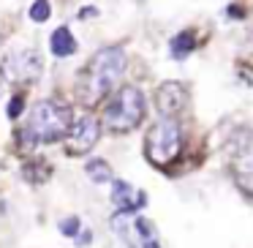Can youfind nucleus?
Wrapping results in <instances>:
<instances>
[{
	"instance_id": "1",
	"label": "nucleus",
	"mask_w": 253,
	"mask_h": 248,
	"mask_svg": "<svg viewBox=\"0 0 253 248\" xmlns=\"http://www.w3.org/2000/svg\"><path fill=\"white\" fill-rule=\"evenodd\" d=\"M123 71H126V55H123L120 47H104L101 52H95L82 74V88H79L82 101L84 104H98L101 99H106L115 90Z\"/></svg>"
},
{
	"instance_id": "2",
	"label": "nucleus",
	"mask_w": 253,
	"mask_h": 248,
	"mask_svg": "<svg viewBox=\"0 0 253 248\" xmlns=\"http://www.w3.org/2000/svg\"><path fill=\"white\" fill-rule=\"evenodd\" d=\"M71 123H74V115L66 104H60V101H39L30 109L25 128L36 137V142H57L68 134Z\"/></svg>"
},
{
	"instance_id": "3",
	"label": "nucleus",
	"mask_w": 253,
	"mask_h": 248,
	"mask_svg": "<svg viewBox=\"0 0 253 248\" xmlns=\"http://www.w3.org/2000/svg\"><path fill=\"white\" fill-rule=\"evenodd\" d=\"M142 120H144V96L142 90L131 88V85L117 90L104 109V126L109 134H128Z\"/></svg>"
},
{
	"instance_id": "4",
	"label": "nucleus",
	"mask_w": 253,
	"mask_h": 248,
	"mask_svg": "<svg viewBox=\"0 0 253 248\" xmlns=\"http://www.w3.org/2000/svg\"><path fill=\"white\" fill-rule=\"evenodd\" d=\"M180 150H182V131L171 117L158 120L147 131V139H144V155H147L150 164H155V166L171 164V161L180 155Z\"/></svg>"
},
{
	"instance_id": "5",
	"label": "nucleus",
	"mask_w": 253,
	"mask_h": 248,
	"mask_svg": "<svg viewBox=\"0 0 253 248\" xmlns=\"http://www.w3.org/2000/svg\"><path fill=\"white\" fill-rule=\"evenodd\" d=\"M0 71H3L6 82H14V85L36 82L41 77V71H44V63H41V55L36 50H17L3 57Z\"/></svg>"
},
{
	"instance_id": "6",
	"label": "nucleus",
	"mask_w": 253,
	"mask_h": 248,
	"mask_svg": "<svg viewBox=\"0 0 253 248\" xmlns=\"http://www.w3.org/2000/svg\"><path fill=\"white\" fill-rule=\"evenodd\" d=\"M66 150L68 155H84L95 148V142L101 139V120L95 115H82L77 123H71L66 137Z\"/></svg>"
},
{
	"instance_id": "7",
	"label": "nucleus",
	"mask_w": 253,
	"mask_h": 248,
	"mask_svg": "<svg viewBox=\"0 0 253 248\" xmlns=\"http://www.w3.org/2000/svg\"><path fill=\"white\" fill-rule=\"evenodd\" d=\"M188 104V93L180 82H164L158 90H155V106L164 117H174L185 109Z\"/></svg>"
},
{
	"instance_id": "8",
	"label": "nucleus",
	"mask_w": 253,
	"mask_h": 248,
	"mask_svg": "<svg viewBox=\"0 0 253 248\" xmlns=\"http://www.w3.org/2000/svg\"><path fill=\"white\" fill-rule=\"evenodd\" d=\"M144 199H147V194L133 191L126 180H112V202L120 207V213H131V210L144 207V204H147Z\"/></svg>"
},
{
	"instance_id": "9",
	"label": "nucleus",
	"mask_w": 253,
	"mask_h": 248,
	"mask_svg": "<svg viewBox=\"0 0 253 248\" xmlns=\"http://www.w3.org/2000/svg\"><path fill=\"white\" fill-rule=\"evenodd\" d=\"M49 50H52V55H57V57H68V55L77 52V39L71 36V30H68L66 25L57 28L55 33L49 36Z\"/></svg>"
},
{
	"instance_id": "10",
	"label": "nucleus",
	"mask_w": 253,
	"mask_h": 248,
	"mask_svg": "<svg viewBox=\"0 0 253 248\" xmlns=\"http://www.w3.org/2000/svg\"><path fill=\"white\" fill-rule=\"evenodd\" d=\"M193 47H196V36H193V30H182V33H177L174 39H171V57L182 60L185 55L193 52Z\"/></svg>"
},
{
	"instance_id": "11",
	"label": "nucleus",
	"mask_w": 253,
	"mask_h": 248,
	"mask_svg": "<svg viewBox=\"0 0 253 248\" xmlns=\"http://www.w3.org/2000/svg\"><path fill=\"white\" fill-rule=\"evenodd\" d=\"M25 177H28V183H44L49 180L52 175V166L46 164L44 158H30V164H25Z\"/></svg>"
},
{
	"instance_id": "12",
	"label": "nucleus",
	"mask_w": 253,
	"mask_h": 248,
	"mask_svg": "<svg viewBox=\"0 0 253 248\" xmlns=\"http://www.w3.org/2000/svg\"><path fill=\"white\" fill-rule=\"evenodd\" d=\"M84 172H87V175L93 177V183H112V169H109V164H106L104 158L87 161Z\"/></svg>"
},
{
	"instance_id": "13",
	"label": "nucleus",
	"mask_w": 253,
	"mask_h": 248,
	"mask_svg": "<svg viewBox=\"0 0 253 248\" xmlns=\"http://www.w3.org/2000/svg\"><path fill=\"white\" fill-rule=\"evenodd\" d=\"M49 14H52L49 0H36L33 6H30V19H33V22H46Z\"/></svg>"
},
{
	"instance_id": "14",
	"label": "nucleus",
	"mask_w": 253,
	"mask_h": 248,
	"mask_svg": "<svg viewBox=\"0 0 253 248\" xmlns=\"http://www.w3.org/2000/svg\"><path fill=\"white\" fill-rule=\"evenodd\" d=\"M22 106H25V99H22V93H17L11 101H8V109H6L8 117H19L22 115Z\"/></svg>"
},
{
	"instance_id": "15",
	"label": "nucleus",
	"mask_w": 253,
	"mask_h": 248,
	"mask_svg": "<svg viewBox=\"0 0 253 248\" xmlns=\"http://www.w3.org/2000/svg\"><path fill=\"white\" fill-rule=\"evenodd\" d=\"M60 232H63L66 237H77V235H79V218H66V221L60 224Z\"/></svg>"
},
{
	"instance_id": "16",
	"label": "nucleus",
	"mask_w": 253,
	"mask_h": 248,
	"mask_svg": "<svg viewBox=\"0 0 253 248\" xmlns=\"http://www.w3.org/2000/svg\"><path fill=\"white\" fill-rule=\"evenodd\" d=\"M136 232L144 237V240H153V235H155V229H153V224H150L147 218H136Z\"/></svg>"
},
{
	"instance_id": "17",
	"label": "nucleus",
	"mask_w": 253,
	"mask_h": 248,
	"mask_svg": "<svg viewBox=\"0 0 253 248\" xmlns=\"http://www.w3.org/2000/svg\"><path fill=\"white\" fill-rule=\"evenodd\" d=\"M142 248H161V246H158L155 240H144V246H142Z\"/></svg>"
}]
</instances>
